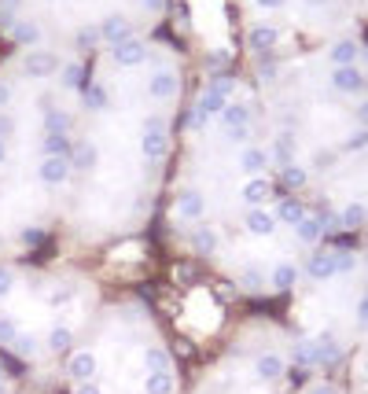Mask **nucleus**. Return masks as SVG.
Masks as SVG:
<instances>
[{
    "label": "nucleus",
    "mask_w": 368,
    "mask_h": 394,
    "mask_svg": "<svg viewBox=\"0 0 368 394\" xmlns=\"http://www.w3.org/2000/svg\"><path fill=\"white\" fill-rule=\"evenodd\" d=\"M284 372H288V361L280 358V354H262V358L254 361V376L266 380V383H276Z\"/></svg>",
    "instance_id": "obj_16"
},
{
    "label": "nucleus",
    "mask_w": 368,
    "mask_h": 394,
    "mask_svg": "<svg viewBox=\"0 0 368 394\" xmlns=\"http://www.w3.org/2000/svg\"><path fill=\"white\" fill-rule=\"evenodd\" d=\"M0 162H8V140H0Z\"/></svg>",
    "instance_id": "obj_42"
},
{
    "label": "nucleus",
    "mask_w": 368,
    "mask_h": 394,
    "mask_svg": "<svg viewBox=\"0 0 368 394\" xmlns=\"http://www.w3.org/2000/svg\"><path fill=\"white\" fill-rule=\"evenodd\" d=\"M74 394H103V390H100V387L89 380V383H78V390H74Z\"/></svg>",
    "instance_id": "obj_38"
},
{
    "label": "nucleus",
    "mask_w": 368,
    "mask_h": 394,
    "mask_svg": "<svg viewBox=\"0 0 368 394\" xmlns=\"http://www.w3.org/2000/svg\"><path fill=\"white\" fill-rule=\"evenodd\" d=\"M23 67H26V74H30V78H52V74L59 71V56H56V52H48V48H30Z\"/></svg>",
    "instance_id": "obj_4"
},
{
    "label": "nucleus",
    "mask_w": 368,
    "mask_h": 394,
    "mask_svg": "<svg viewBox=\"0 0 368 394\" xmlns=\"http://www.w3.org/2000/svg\"><path fill=\"white\" fill-rule=\"evenodd\" d=\"M8 103H11V85L0 81V107H8Z\"/></svg>",
    "instance_id": "obj_39"
},
{
    "label": "nucleus",
    "mask_w": 368,
    "mask_h": 394,
    "mask_svg": "<svg viewBox=\"0 0 368 394\" xmlns=\"http://www.w3.org/2000/svg\"><path fill=\"white\" fill-rule=\"evenodd\" d=\"M11 346H15V354H23V358H33V354H37V336H30V332H19Z\"/></svg>",
    "instance_id": "obj_28"
},
{
    "label": "nucleus",
    "mask_w": 368,
    "mask_h": 394,
    "mask_svg": "<svg viewBox=\"0 0 368 394\" xmlns=\"http://www.w3.org/2000/svg\"><path fill=\"white\" fill-rule=\"evenodd\" d=\"M306 394H339V387H332V383H313Z\"/></svg>",
    "instance_id": "obj_37"
},
{
    "label": "nucleus",
    "mask_w": 368,
    "mask_h": 394,
    "mask_svg": "<svg viewBox=\"0 0 368 394\" xmlns=\"http://www.w3.org/2000/svg\"><path fill=\"white\" fill-rule=\"evenodd\" d=\"M243 225H247V232H251V236L269 239V236L280 229V217H276L269 207H251V210H247V217H243Z\"/></svg>",
    "instance_id": "obj_3"
},
{
    "label": "nucleus",
    "mask_w": 368,
    "mask_h": 394,
    "mask_svg": "<svg viewBox=\"0 0 368 394\" xmlns=\"http://www.w3.org/2000/svg\"><path fill=\"white\" fill-rule=\"evenodd\" d=\"M177 89H181V81H177V74H173V71H159V74H151V81H147L151 100H173V96H177Z\"/></svg>",
    "instance_id": "obj_12"
},
{
    "label": "nucleus",
    "mask_w": 368,
    "mask_h": 394,
    "mask_svg": "<svg viewBox=\"0 0 368 394\" xmlns=\"http://www.w3.org/2000/svg\"><path fill=\"white\" fill-rule=\"evenodd\" d=\"M15 11H23V0H0V30L11 33V26L19 23Z\"/></svg>",
    "instance_id": "obj_25"
},
{
    "label": "nucleus",
    "mask_w": 368,
    "mask_h": 394,
    "mask_svg": "<svg viewBox=\"0 0 368 394\" xmlns=\"http://www.w3.org/2000/svg\"><path fill=\"white\" fill-rule=\"evenodd\" d=\"M144 394H173V376L169 372H147L144 376Z\"/></svg>",
    "instance_id": "obj_21"
},
{
    "label": "nucleus",
    "mask_w": 368,
    "mask_h": 394,
    "mask_svg": "<svg viewBox=\"0 0 368 394\" xmlns=\"http://www.w3.org/2000/svg\"><path fill=\"white\" fill-rule=\"evenodd\" d=\"M144 365H147V372H169V354L162 346H147L144 350Z\"/></svg>",
    "instance_id": "obj_23"
},
{
    "label": "nucleus",
    "mask_w": 368,
    "mask_h": 394,
    "mask_svg": "<svg viewBox=\"0 0 368 394\" xmlns=\"http://www.w3.org/2000/svg\"><path fill=\"white\" fill-rule=\"evenodd\" d=\"M96 162H100V147L93 140H78L74 151H70V170L89 173V170H96Z\"/></svg>",
    "instance_id": "obj_14"
},
{
    "label": "nucleus",
    "mask_w": 368,
    "mask_h": 394,
    "mask_svg": "<svg viewBox=\"0 0 368 394\" xmlns=\"http://www.w3.org/2000/svg\"><path fill=\"white\" fill-rule=\"evenodd\" d=\"M125 37H133V23H129L125 15H107L103 23H100V41H107V45H118V41Z\"/></svg>",
    "instance_id": "obj_9"
},
{
    "label": "nucleus",
    "mask_w": 368,
    "mask_h": 394,
    "mask_svg": "<svg viewBox=\"0 0 368 394\" xmlns=\"http://www.w3.org/2000/svg\"><path fill=\"white\" fill-rule=\"evenodd\" d=\"M15 336H19V324L11 317H0V346H11Z\"/></svg>",
    "instance_id": "obj_29"
},
{
    "label": "nucleus",
    "mask_w": 368,
    "mask_h": 394,
    "mask_svg": "<svg viewBox=\"0 0 368 394\" xmlns=\"http://www.w3.org/2000/svg\"><path fill=\"white\" fill-rule=\"evenodd\" d=\"M41 185H48V188H59L63 181H67V173H70V159H59V155H45L41 159Z\"/></svg>",
    "instance_id": "obj_7"
},
{
    "label": "nucleus",
    "mask_w": 368,
    "mask_h": 394,
    "mask_svg": "<svg viewBox=\"0 0 368 394\" xmlns=\"http://www.w3.org/2000/svg\"><path fill=\"white\" fill-rule=\"evenodd\" d=\"M361 67H364V74H368V41H361Z\"/></svg>",
    "instance_id": "obj_40"
},
{
    "label": "nucleus",
    "mask_w": 368,
    "mask_h": 394,
    "mask_svg": "<svg viewBox=\"0 0 368 394\" xmlns=\"http://www.w3.org/2000/svg\"><path fill=\"white\" fill-rule=\"evenodd\" d=\"M191 247H196L199 254H214L221 247V236L214 225H196V232H191Z\"/></svg>",
    "instance_id": "obj_17"
},
{
    "label": "nucleus",
    "mask_w": 368,
    "mask_h": 394,
    "mask_svg": "<svg viewBox=\"0 0 368 394\" xmlns=\"http://www.w3.org/2000/svg\"><path fill=\"white\" fill-rule=\"evenodd\" d=\"M206 214V199L199 188H184L177 195V217H184V222H199V217Z\"/></svg>",
    "instance_id": "obj_8"
},
{
    "label": "nucleus",
    "mask_w": 368,
    "mask_h": 394,
    "mask_svg": "<svg viewBox=\"0 0 368 394\" xmlns=\"http://www.w3.org/2000/svg\"><path fill=\"white\" fill-rule=\"evenodd\" d=\"M41 151H45V155H59V159H70L74 144H70V137H67V133H45V140H41Z\"/></svg>",
    "instance_id": "obj_19"
},
{
    "label": "nucleus",
    "mask_w": 368,
    "mask_h": 394,
    "mask_svg": "<svg viewBox=\"0 0 368 394\" xmlns=\"http://www.w3.org/2000/svg\"><path fill=\"white\" fill-rule=\"evenodd\" d=\"M302 266H306V261H280V266H273L269 288L273 291H295V284L302 280Z\"/></svg>",
    "instance_id": "obj_5"
},
{
    "label": "nucleus",
    "mask_w": 368,
    "mask_h": 394,
    "mask_svg": "<svg viewBox=\"0 0 368 394\" xmlns=\"http://www.w3.org/2000/svg\"><path fill=\"white\" fill-rule=\"evenodd\" d=\"M221 129L232 133V129H251V107L243 100H228L221 111Z\"/></svg>",
    "instance_id": "obj_10"
},
{
    "label": "nucleus",
    "mask_w": 368,
    "mask_h": 394,
    "mask_svg": "<svg viewBox=\"0 0 368 394\" xmlns=\"http://www.w3.org/2000/svg\"><path fill=\"white\" fill-rule=\"evenodd\" d=\"M11 288H15V276H11V269H0V299H4Z\"/></svg>",
    "instance_id": "obj_36"
},
{
    "label": "nucleus",
    "mask_w": 368,
    "mask_h": 394,
    "mask_svg": "<svg viewBox=\"0 0 368 394\" xmlns=\"http://www.w3.org/2000/svg\"><path fill=\"white\" fill-rule=\"evenodd\" d=\"M273 162V155H269V147H243V155H240V166H243V173L247 177H266V166Z\"/></svg>",
    "instance_id": "obj_11"
},
{
    "label": "nucleus",
    "mask_w": 368,
    "mask_h": 394,
    "mask_svg": "<svg viewBox=\"0 0 368 394\" xmlns=\"http://www.w3.org/2000/svg\"><path fill=\"white\" fill-rule=\"evenodd\" d=\"M85 71H81V63H67L63 67V89H85Z\"/></svg>",
    "instance_id": "obj_26"
},
{
    "label": "nucleus",
    "mask_w": 368,
    "mask_h": 394,
    "mask_svg": "<svg viewBox=\"0 0 368 394\" xmlns=\"http://www.w3.org/2000/svg\"><path fill=\"white\" fill-rule=\"evenodd\" d=\"M0 394H8V390H4V387H0Z\"/></svg>",
    "instance_id": "obj_45"
},
{
    "label": "nucleus",
    "mask_w": 368,
    "mask_h": 394,
    "mask_svg": "<svg viewBox=\"0 0 368 394\" xmlns=\"http://www.w3.org/2000/svg\"><path fill=\"white\" fill-rule=\"evenodd\" d=\"M140 4H144L147 11H159V8H162V0H140Z\"/></svg>",
    "instance_id": "obj_41"
},
{
    "label": "nucleus",
    "mask_w": 368,
    "mask_h": 394,
    "mask_svg": "<svg viewBox=\"0 0 368 394\" xmlns=\"http://www.w3.org/2000/svg\"><path fill=\"white\" fill-rule=\"evenodd\" d=\"M100 45V26H81L78 30V48H93Z\"/></svg>",
    "instance_id": "obj_30"
},
{
    "label": "nucleus",
    "mask_w": 368,
    "mask_h": 394,
    "mask_svg": "<svg viewBox=\"0 0 368 394\" xmlns=\"http://www.w3.org/2000/svg\"><path fill=\"white\" fill-rule=\"evenodd\" d=\"M45 133H70V115L48 107V111H45Z\"/></svg>",
    "instance_id": "obj_22"
},
{
    "label": "nucleus",
    "mask_w": 368,
    "mask_h": 394,
    "mask_svg": "<svg viewBox=\"0 0 368 394\" xmlns=\"http://www.w3.org/2000/svg\"><path fill=\"white\" fill-rule=\"evenodd\" d=\"M254 4L262 8V11H284V8L291 4V0H254Z\"/></svg>",
    "instance_id": "obj_35"
},
{
    "label": "nucleus",
    "mask_w": 368,
    "mask_h": 394,
    "mask_svg": "<svg viewBox=\"0 0 368 394\" xmlns=\"http://www.w3.org/2000/svg\"><path fill=\"white\" fill-rule=\"evenodd\" d=\"M140 147H144V159H147V162H162V159H166L169 140H166V122H162V118L151 115V118L144 122V140H140Z\"/></svg>",
    "instance_id": "obj_1"
},
{
    "label": "nucleus",
    "mask_w": 368,
    "mask_h": 394,
    "mask_svg": "<svg viewBox=\"0 0 368 394\" xmlns=\"http://www.w3.org/2000/svg\"><path fill=\"white\" fill-rule=\"evenodd\" d=\"M70 299H74V288H56L48 295V306H63V302H70Z\"/></svg>",
    "instance_id": "obj_32"
},
{
    "label": "nucleus",
    "mask_w": 368,
    "mask_h": 394,
    "mask_svg": "<svg viewBox=\"0 0 368 394\" xmlns=\"http://www.w3.org/2000/svg\"><path fill=\"white\" fill-rule=\"evenodd\" d=\"M188 125L196 129V133H203V129L210 125V118H206L203 111H196V107H191V111H188Z\"/></svg>",
    "instance_id": "obj_31"
},
{
    "label": "nucleus",
    "mask_w": 368,
    "mask_h": 394,
    "mask_svg": "<svg viewBox=\"0 0 368 394\" xmlns=\"http://www.w3.org/2000/svg\"><path fill=\"white\" fill-rule=\"evenodd\" d=\"M15 133V118L11 115H4V111H0V140H8Z\"/></svg>",
    "instance_id": "obj_34"
},
{
    "label": "nucleus",
    "mask_w": 368,
    "mask_h": 394,
    "mask_svg": "<svg viewBox=\"0 0 368 394\" xmlns=\"http://www.w3.org/2000/svg\"><path fill=\"white\" fill-rule=\"evenodd\" d=\"M276 188H273V181L269 177H247V185H243V203L247 207H266V199H269V195H273Z\"/></svg>",
    "instance_id": "obj_15"
},
{
    "label": "nucleus",
    "mask_w": 368,
    "mask_h": 394,
    "mask_svg": "<svg viewBox=\"0 0 368 394\" xmlns=\"http://www.w3.org/2000/svg\"><path fill=\"white\" fill-rule=\"evenodd\" d=\"M0 376H4V365H0Z\"/></svg>",
    "instance_id": "obj_44"
},
{
    "label": "nucleus",
    "mask_w": 368,
    "mask_h": 394,
    "mask_svg": "<svg viewBox=\"0 0 368 394\" xmlns=\"http://www.w3.org/2000/svg\"><path fill=\"white\" fill-rule=\"evenodd\" d=\"M11 41H15V45H26V48H37L41 26L33 23V19H19V23L11 26Z\"/></svg>",
    "instance_id": "obj_18"
},
{
    "label": "nucleus",
    "mask_w": 368,
    "mask_h": 394,
    "mask_svg": "<svg viewBox=\"0 0 368 394\" xmlns=\"http://www.w3.org/2000/svg\"><path fill=\"white\" fill-rule=\"evenodd\" d=\"M96 354H93V350H81V354H74L70 358V365H67V372H70V380L74 383H89L93 376H96Z\"/></svg>",
    "instance_id": "obj_13"
},
{
    "label": "nucleus",
    "mask_w": 368,
    "mask_h": 394,
    "mask_svg": "<svg viewBox=\"0 0 368 394\" xmlns=\"http://www.w3.org/2000/svg\"><path fill=\"white\" fill-rule=\"evenodd\" d=\"M70 343H74V336H70V328H63V324H56L52 332H48V350H56V354H67L70 350Z\"/></svg>",
    "instance_id": "obj_24"
},
{
    "label": "nucleus",
    "mask_w": 368,
    "mask_h": 394,
    "mask_svg": "<svg viewBox=\"0 0 368 394\" xmlns=\"http://www.w3.org/2000/svg\"><path fill=\"white\" fill-rule=\"evenodd\" d=\"M247 45H251V52H258V56H273L276 45H280V26H273V23L254 26V30L247 33Z\"/></svg>",
    "instance_id": "obj_6"
},
{
    "label": "nucleus",
    "mask_w": 368,
    "mask_h": 394,
    "mask_svg": "<svg viewBox=\"0 0 368 394\" xmlns=\"http://www.w3.org/2000/svg\"><path fill=\"white\" fill-rule=\"evenodd\" d=\"M81 96H85V107H89V111H107V107H111V96H107V89L100 81H89L81 89Z\"/></svg>",
    "instance_id": "obj_20"
},
{
    "label": "nucleus",
    "mask_w": 368,
    "mask_h": 394,
    "mask_svg": "<svg viewBox=\"0 0 368 394\" xmlns=\"http://www.w3.org/2000/svg\"><path fill=\"white\" fill-rule=\"evenodd\" d=\"M266 284H269V280H266V273L258 269V266H247V269H243V288H247V291H262Z\"/></svg>",
    "instance_id": "obj_27"
},
{
    "label": "nucleus",
    "mask_w": 368,
    "mask_h": 394,
    "mask_svg": "<svg viewBox=\"0 0 368 394\" xmlns=\"http://www.w3.org/2000/svg\"><path fill=\"white\" fill-rule=\"evenodd\" d=\"M111 59L118 63V67H140V63L147 59V45L140 37H125V41H118V45H111Z\"/></svg>",
    "instance_id": "obj_2"
},
{
    "label": "nucleus",
    "mask_w": 368,
    "mask_h": 394,
    "mask_svg": "<svg viewBox=\"0 0 368 394\" xmlns=\"http://www.w3.org/2000/svg\"><path fill=\"white\" fill-rule=\"evenodd\" d=\"M361 258H364V266H368V251H364V254H361Z\"/></svg>",
    "instance_id": "obj_43"
},
{
    "label": "nucleus",
    "mask_w": 368,
    "mask_h": 394,
    "mask_svg": "<svg viewBox=\"0 0 368 394\" xmlns=\"http://www.w3.org/2000/svg\"><path fill=\"white\" fill-rule=\"evenodd\" d=\"M23 244H26V247L45 244V232H41V229H23Z\"/></svg>",
    "instance_id": "obj_33"
}]
</instances>
